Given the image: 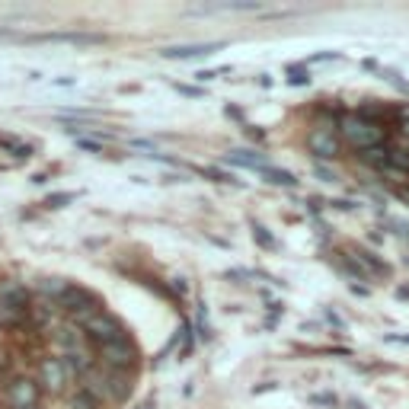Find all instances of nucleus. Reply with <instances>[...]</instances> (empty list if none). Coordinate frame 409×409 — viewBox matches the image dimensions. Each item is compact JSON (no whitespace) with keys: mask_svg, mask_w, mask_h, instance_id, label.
<instances>
[{"mask_svg":"<svg viewBox=\"0 0 409 409\" xmlns=\"http://www.w3.org/2000/svg\"><path fill=\"white\" fill-rule=\"evenodd\" d=\"M339 128H342V138H346V144H352L355 151L384 147V128H381V122H375V118L352 112V115H346L339 122Z\"/></svg>","mask_w":409,"mask_h":409,"instance_id":"1","label":"nucleus"},{"mask_svg":"<svg viewBox=\"0 0 409 409\" xmlns=\"http://www.w3.org/2000/svg\"><path fill=\"white\" fill-rule=\"evenodd\" d=\"M99 358H103V365L109 367V371H128V367L134 365V346L122 336V339L115 342H106V346H99Z\"/></svg>","mask_w":409,"mask_h":409,"instance_id":"2","label":"nucleus"},{"mask_svg":"<svg viewBox=\"0 0 409 409\" xmlns=\"http://www.w3.org/2000/svg\"><path fill=\"white\" fill-rule=\"evenodd\" d=\"M84 333L90 336V339H96L99 346H106V342H115L122 339V326H118L115 317H109V313H93L90 320L84 323Z\"/></svg>","mask_w":409,"mask_h":409,"instance_id":"3","label":"nucleus"},{"mask_svg":"<svg viewBox=\"0 0 409 409\" xmlns=\"http://www.w3.org/2000/svg\"><path fill=\"white\" fill-rule=\"evenodd\" d=\"M307 147H310V153L317 160L339 157V138H336L333 128H313V132L307 134Z\"/></svg>","mask_w":409,"mask_h":409,"instance_id":"4","label":"nucleus"},{"mask_svg":"<svg viewBox=\"0 0 409 409\" xmlns=\"http://www.w3.org/2000/svg\"><path fill=\"white\" fill-rule=\"evenodd\" d=\"M7 403L13 409H26V406H39V384L32 377H16L7 390Z\"/></svg>","mask_w":409,"mask_h":409,"instance_id":"5","label":"nucleus"},{"mask_svg":"<svg viewBox=\"0 0 409 409\" xmlns=\"http://www.w3.org/2000/svg\"><path fill=\"white\" fill-rule=\"evenodd\" d=\"M39 371H42V384H45V387H49L51 394H61L64 384H68V371H64L61 358H45Z\"/></svg>","mask_w":409,"mask_h":409,"instance_id":"6","label":"nucleus"},{"mask_svg":"<svg viewBox=\"0 0 409 409\" xmlns=\"http://www.w3.org/2000/svg\"><path fill=\"white\" fill-rule=\"evenodd\" d=\"M221 45L215 42H205V45H176V49H163V58L170 61H192V58H205L211 51H218Z\"/></svg>","mask_w":409,"mask_h":409,"instance_id":"7","label":"nucleus"},{"mask_svg":"<svg viewBox=\"0 0 409 409\" xmlns=\"http://www.w3.org/2000/svg\"><path fill=\"white\" fill-rule=\"evenodd\" d=\"M58 304H61L68 313H77V310H87V307H93V294L84 291V288H74V284H68V291L58 298Z\"/></svg>","mask_w":409,"mask_h":409,"instance_id":"8","label":"nucleus"},{"mask_svg":"<svg viewBox=\"0 0 409 409\" xmlns=\"http://www.w3.org/2000/svg\"><path fill=\"white\" fill-rule=\"evenodd\" d=\"M0 304L23 307V310H26V307H29V294H26V288H20V284H4V288H0Z\"/></svg>","mask_w":409,"mask_h":409,"instance_id":"9","label":"nucleus"},{"mask_svg":"<svg viewBox=\"0 0 409 409\" xmlns=\"http://www.w3.org/2000/svg\"><path fill=\"white\" fill-rule=\"evenodd\" d=\"M106 394H109V400H125L128 381L118 375V371H109V375H106Z\"/></svg>","mask_w":409,"mask_h":409,"instance_id":"10","label":"nucleus"},{"mask_svg":"<svg viewBox=\"0 0 409 409\" xmlns=\"http://www.w3.org/2000/svg\"><path fill=\"white\" fill-rule=\"evenodd\" d=\"M227 163H237V167H246V170H263L265 167L263 157H256V153H250V151H234L227 157Z\"/></svg>","mask_w":409,"mask_h":409,"instance_id":"11","label":"nucleus"},{"mask_svg":"<svg viewBox=\"0 0 409 409\" xmlns=\"http://www.w3.org/2000/svg\"><path fill=\"white\" fill-rule=\"evenodd\" d=\"M23 317H26V310H23V307L0 304V326H16V323H23Z\"/></svg>","mask_w":409,"mask_h":409,"instance_id":"12","label":"nucleus"},{"mask_svg":"<svg viewBox=\"0 0 409 409\" xmlns=\"http://www.w3.org/2000/svg\"><path fill=\"white\" fill-rule=\"evenodd\" d=\"M263 173H265V180L269 182H275V186H294V176L288 173V170H275V167H263Z\"/></svg>","mask_w":409,"mask_h":409,"instance_id":"13","label":"nucleus"},{"mask_svg":"<svg viewBox=\"0 0 409 409\" xmlns=\"http://www.w3.org/2000/svg\"><path fill=\"white\" fill-rule=\"evenodd\" d=\"M39 291L51 294V298H61V294L68 291V282H64V278H45V282H39Z\"/></svg>","mask_w":409,"mask_h":409,"instance_id":"14","label":"nucleus"},{"mask_svg":"<svg viewBox=\"0 0 409 409\" xmlns=\"http://www.w3.org/2000/svg\"><path fill=\"white\" fill-rule=\"evenodd\" d=\"M96 406H99V403L93 400L87 390H77V394L68 400V409H96Z\"/></svg>","mask_w":409,"mask_h":409,"instance_id":"15","label":"nucleus"},{"mask_svg":"<svg viewBox=\"0 0 409 409\" xmlns=\"http://www.w3.org/2000/svg\"><path fill=\"white\" fill-rule=\"evenodd\" d=\"M387 147H371V151H361L365 163H375V167H387Z\"/></svg>","mask_w":409,"mask_h":409,"instance_id":"16","label":"nucleus"},{"mask_svg":"<svg viewBox=\"0 0 409 409\" xmlns=\"http://www.w3.org/2000/svg\"><path fill=\"white\" fill-rule=\"evenodd\" d=\"M387 167H396L400 173H409V151H390L387 153Z\"/></svg>","mask_w":409,"mask_h":409,"instance_id":"17","label":"nucleus"},{"mask_svg":"<svg viewBox=\"0 0 409 409\" xmlns=\"http://www.w3.org/2000/svg\"><path fill=\"white\" fill-rule=\"evenodd\" d=\"M342 265H346V269L352 272L355 278H361V282H365V278H371V275H367V269H365V265H361L355 256H346V259H342Z\"/></svg>","mask_w":409,"mask_h":409,"instance_id":"18","label":"nucleus"},{"mask_svg":"<svg viewBox=\"0 0 409 409\" xmlns=\"http://www.w3.org/2000/svg\"><path fill=\"white\" fill-rule=\"evenodd\" d=\"M77 147H84V151H90V153L103 151V144H99V141H90V138H77Z\"/></svg>","mask_w":409,"mask_h":409,"instance_id":"19","label":"nucleus"},{"mask_svg":"<svg viewBox=\"0 0 409 409\" xmlns=\"http://www.w3.org/2000/svg\"><path fill=\"white\" fill-rule=\"evenodd\" d=\"M313 173H317V180H320V182H336V173H333V170L320 167V163H317V167H313Z\"/></svg>","mask_w":409,"mask_h":409,"instance_id":"20","label":"nucleus"},{"mask_svg":"<svg viewBox=\"0 0 409 409\" xmlns=\"http://www.w3.org/2000/svg\"><path fill=\"white\" fill-rule=\"evenodd\" d=\"M307 80H310V77H307V74H304V70H301V68H298V70H294V68H291V77H288V84H291V87H294V84H298V87H304V84H307Z\"/></svg>","mask_w":409,"mask_h":409,"instance_id":"21","label":"nucleus"},{"mask_svg":"<svg viewBox=\"0 0 409 409\" xmlns=\"http://www.w3.org/2000/svg\"><path fill=\"white\" fill-rule=\"evenodd\" d=\"M253 230H256V240L263 243V246H275V240H272V234H265V230L259 227V224H253Z\"/></svg>","mask_w":409,"mask_h":409,"instance_id":"22","label":"nucleus"},{"mask_svg":"<svg viewBox=\"0 0 409 409\" xmlns=\"http://www.w3.org/2000/svg\"><path fill=\"white\" fill-rule=\"evenodd\" d=\"M387 342H409V336H387Z\"/></svg>","mask_w":409,"mask_h":409,"instance_id":"23","label":"nucleus"},{"mask_svg":"<svg viewBox=\"0 0 409 409\" xmlns=\"http://www.w3.org/2000/svg\"><path fill=\"white\" fill-rule=\"evenodd\" d=\"M403 134H406V138H409V118H406V122H403Z\"/></svg>","mask_w":409,"mask_h":409,"instance_id":"24","label":"nucleus"},{"mask_svg":"<svg viewBox=\"0 0 409 409\" xmlns=\"http://www.w3.org/2000/svg\"><path fill=\"white\" fill-rule=\"evenodd\" d=\"M26 409H42V406H26Z\"/></svg>","mask_w":409,"mask_h":409,"instance_id":"25","label":"nucleus"}]
</instances>
